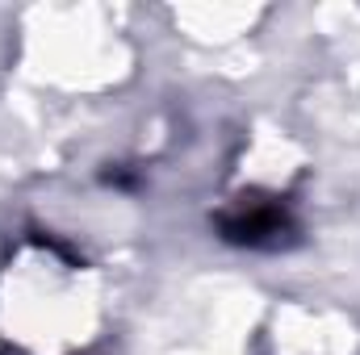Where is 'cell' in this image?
<instances>
[{"mask_svg":"<svg viewBox=\"0 0 360 355\" xmlns=\"http://www.w3.org/2000/svg\"><path fill=\"white\" fill-rule=\"evenodd\" d=\"M218 230H222V239L235 243V247L276 251V247H285V243L293 239L297 222H293V213H289L285 201L252 192V196L231 201V205L218 213Z\"/></svg>","mask_w":360,"mask_h":355,"instance_id":"obj_1","label":"cell"}]
</instances>
